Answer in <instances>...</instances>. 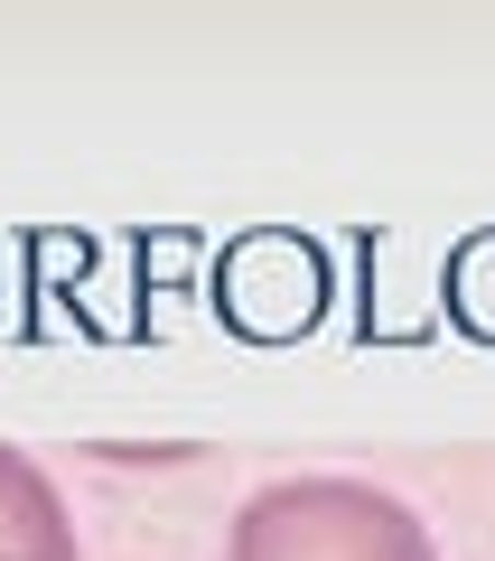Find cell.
<instances>
[{
  "instance_id": "cell-2",
  "label": "cell",
  "mask_w": 495,
  "mask_h": 561,
  "mask_svg": "<svg viewBox=\"0 0 495 561\" xmlns=\"http://www.w3.org/2000/svg\"><path fill=\"white\" fill-rule=\"evenodd\" d=\"M0 561H84L57 478L10 440H0Z\"/></svg>"
},
{
  "instance_id": "cell-1",
  "label": "cell",
  "mask_w": 495,
  "mask_h": 561,
  "mask_svg": "<svg viewBox=\"0 0 495 561\" xmlns=\"http://www.w3.org/2000/svg\"><path fill=\"white\" fill-rule=\"evenodd\" d=\"M225 561H439L430 524L375 478H272L225 524Z\"/></svg>"
}]
</instances>
